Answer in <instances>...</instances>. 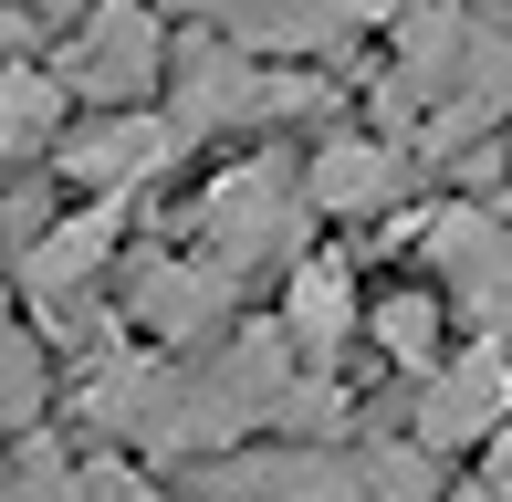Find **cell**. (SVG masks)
<instances>
[{"label": "cell", "instance_id": "cell-2", "mask_svg": "<svg viewBox=\"0 0 512 502\" xmlns=\"http://www.w3.org/2000/svg\"><path fill=\"white\" fill-rule=\"evenodd\" d=\"M304 178L272 168V157H251V168H230L220 189L199 199V231H209V262L220 272H251V262H293L304 251Z\"/></svg>", "mask_w": 512, "mask_h": 502}, {"label": "cell", "instance_id": "cell-8", "mask_svg": "<svg viewBox=\"0 0 512 502\" xmlns=\"http://www.w3.org/2000/svg\"><path fill=\"white\" fill-rule=\"evenodd\" d=\"M304 199H314V210H345V220L398 210V199H408V157L387 147V136H335V147L304 168Z\"/></svg>", "mask_w": 512, "mask_h": 502}, {"label": "cell", "instance_id": "cell-12", "mask_svg": "<svg viewBox=\"0 0 512 502\" xmlns=\"http://www.w3.org/2000/svg\"><path fill=\"white\" fill-rule=\"evenodd\" d=\"M63 126V74H32V63H0V157L53 147Z\"/></svg>", "mask_w": 512, "mask_h": 502}, {"label": "cell", "instance_id": "cell-10", "mask_svg": "<svg viewBox=\"0 0 512 502\" xmlns=\"http://www.w3.org/2000/svg\"><path fill=\"white\" fill-rule=\"evenodd\" d=\"M168 147H178V126L168 116H115V126H95L84 147H63V168L84 178V189H136V178H157L168 168Z\"/></svg>", "mask_w": 512, "mask_h": 502}, {"label": "cell", "instance_id": "cell-14", "mask_svg": "<svg viewBox=\"0 0 512 502\" xmlns=\"http://www.w3.org/2000/svg\"><path fill=\"white\" fill-rule=\"evenodd\" d=\"M377 346L398 356V367H439V304L429 293H387L377 304Z\"/></svg>", "mask_w": 512, "mask_h": 502}, {"label": "cell", "instance_id": "cell-16", "mask_svg": "<svg viewBox=\"0 0 512 502\" xmlns=\"http://www.w3.org/2000/svg\"><path fill=\"white\" fill-rule=\"evenodd\" d=\"M32 398H42V356L21 346V335H0V429L32 419Z\"/></svg>", "mask_w": 512, "mask_h": 502}, {"label": "cell", "instance_id": "cell-6", "mask_svg": "<svg viewBox=\"0 0 512 502\" xmlns=\"http://www.w3.org/2000/svg\"><path fill=\"white\" fill-rule=\"evenodd\" d=\"M293 105H314V84L262 74V63H241V53H189L168 126H178V136H209V126H241V116H293Z\"/></svg>", "mask_w": 512, "mask_h": 502}, {"label": "cell", "instance_id": "cell-19", "mask_svg": "<svg viewBox=\"0 0 512 502\" xmlns=\"http://www.w3.org/2000/svg\"><path fill=\"white\" fill-rule=\"evenodd\" d=\"M189 11H209V0H189Z\"/></svg>", "mask_w": 512, "mask_h": 502}, {"label": "cell", "instance_id": "cell-9", "mask_svg": "<svg viewBox=\"0 0 512 502\" xmlns=\"http://www.w3.org/2000/svg\"><path fill=\"white\" fill-rule=\"evenodd\" d=\"M220 314H230V272L220 262H147V272H136V325H147V335H209V325H220Z\"/></svg>", "mask_w": 512, "mask_h": 502}, {"label": "cell", "instance_id": "cell-11", "mask_svg": "<svg viewBox=\"0 0 512 502\" xmlns=\"http://www.w3.org/2000/svg\"><path fill=\"white\" fill-rule=\"evenodd\" d=\"M283 335H293V346H314V356H335L345 335H356V283H345V262H304V272H293Z\"/></svg>", "mask_w": 512, "mask_h": 502}, {"label": "cell", "instance_id": "cell-5", "mask_svg": "<svg viewBox=\"0 0 512 502\" xmlns=\"http://www.w3.org/2000/svg\"><path fill=\"white\" fill-rule=\"evenodd\" d=\"M157 84V21L147 0H95L74 21V53H63V95H95V105H136Z\"/></svg>", "mask_w": 512, "mask_h": 502}, {"label": "cell", "instance_id": "cell-4", "mask_svg": "<svg viewBox=\"0 0 512 502\" xmlns=\"http://www.w3.org/2000/svg\"><path fill=\"white\" fill-rule=\"evenodd\" d=\"M492 429H512V356L502 335H481L471 356H450V367H429L418 387V450H492Z\"/></svg>", "mask_w": 512, "mask_h": 502}, {"label": "cell", "instance_id": "cell-15", "mask_svg": "<svg viewBox=\"0 0 512 502\" xmlns=\"http://www.w3.org/2000/svg\"><path fill=\"white\" fill-rule=\"evenodd\" d=\"M356 461H366V502H439L429 450H356Z\"/></svg>", "mask_w": 512, "mask_h": 502}, {"label": "cell", "instance_id": "cell-3", "mask_svg": "<svg viewBox=\"0 0 512 502\" xmlns=\"http://www.w3.org/2000/svg\"><path fill=\"white\" fill-rule=\"evenodd\" d=\"M429 262H439V293H450L481 335H512V220L502 210L450 199V210L429 220Z\"/></svg>", "mask_w": 512, "mask_h": 502}, {"label": "cell", "instance_id": "cell-13", "mask_svg": "<svg viewBox=\"0 0 512 502\" xmlns=\"http://www.w3.org/2000/svg\"><path fill=\"white\" fill-rule=\"evenodd\" d=\"M105 241H115V199H95V210L63 220V231H42V251H32V293H74L84 272L105 262Z\"/></svg>", "mask_w": 512, "mask_h": 502}, {"label": "cell", "instance_id": "cell-18", "mask_svg": "<svg viewBox=\"0 0 512 502\" xmlns=\"http://www.w3.org/2000/svg\"><path fill=\"white\" fill-rule=\"evenodd\" d=\"M95 502H157V492L136 482V471H95Z\"/></svg>", "mask_w": 512, "mask_h": 502}, {"label": "cell", "instance_id": "cell-17", "mask_svg": "<svg viewBox=\"0 0 512 502\" xmlns=\"http://www.w3.org/2000/svg\"><path fill=\"white\" fill-rule=\"evenodd\" d=\"M95 0H0V21H84Z\"/></svg>", "mask_w": 512, "mask_h": 502}, {"label": "cell", "instance_id": "cell-1", "mask_svg": "<svg viewBox=\"0 0 512 502\" xmlns=\"http://www.w3.org/2000/svg\"><path fill=\"white\" fill-rule=\"evenodd\" d=\"M377 116L429 157H471V136H492L512 116V32L481 21L471 0L398 11V53H387Z\"/></svg>", "mask_w": 512, "mask_h": 502}, {"label": "cell", "instance_id": "cell-7", "mask_svg": "<svg viewBox=\"0 0 512 502\" xmlns=\"http://www.w3.org/2000/svg\"><path fill=\"white\" fill-rule=\"evenodd\" d=\"M199 502H366V461H335V450L220 461V471H199Z\"/></svg>", "mask_w": 512, "mask_h": 502}]
</instances>
